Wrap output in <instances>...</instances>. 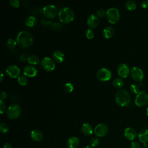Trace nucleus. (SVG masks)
<instances>
[{"mask_svg":"<svg viewBox=\"0 0 148 148\" xmlns=\"http://www.w3.org/2000/svg\"><path fill=\"white\" fill-rule=\"evenodd\" d=\"M17 45L22 48L29 47L33 42V36L32 34L27 31H21L16 38Z\"/></svg>","mask_w":148,"mask_h":148,"instance_id":"obj_1","label":"nucleus"},{"mask_svg":"<svg viewBox=\"0 0 148 148\" xmlns=\"http://www.w3.org/2000/svg\"><path fill=\"white\" fill-rule=\"evenodd\" d=\"M116 103L120 106H128L131 101V97L129 92L125 89H119L115 94Z\"/></svg>","mask_w":148,"mask_h":148,"instance_id":"obj_2","label":"nucleus"},{"mask_svg":"<svg viewBox=\"0 0 148 148\" xmlns=\"http://www.w3.org/2000/svg\"><path fill=\"white\" fill-rule=\"evenodd\" d=\"M58 18L62 23L68 24L71 23L75 17V14L73 10L69 7L62 8L58 13Z\"/></svg>","mask_w":148,"mask_h":148,"instance_id":"obj_3","label":"nucleus"},{"mask_svg":"<svg viewBox=\"0 0 148 148\" xmlns=\"http://www.w3.org/2000/svg\"><path fill=\"white\" fill-rule=\"evenodd\" d=\"M106 17L108 20L111 24L116 23L120 18V13L116 8H110L106 10Z\"/></svg>","mask_w":148,"mask_h":148,"instance_id":"obj_4","label":"nucleus"},{"mask_svg":"<svg viewBox=\"0 0 148 148\" xmlns=\"http://www.w3.org/2000/svg\"><path fill=\"white\" fill-rule=\"evenodd\" d=\"M21 112V109L20 106L16 103H14L11 105L7 110L6 114L8 118L10 119H16L18 118Z\"/></svg>","mask_w":148,"mask_h":148,"instance_id":"obj_5","label":"nucleus"},{"mask_svg":"<svg viewBox=\"0 0 148 148\" xmlns=\"http://www.w3.org/2000/svg\"><path fill=\"white\" fill-rule=\"evenodd\" d=\"M97 78L102 82H106L109 80L112 77V72L111 71L105 68H102L97 72L96 73Z\"/></svg>","mask_w":148,"mask_h":148,"instance_id":"obj_6","label":"nucleus"},{"mask_svg":"<svg viewBox=\"0 0 148 148\" xmlns=\"http://www.w3.org/2000/svg\"><path fill=\"white\" fill-rule=\"evenodd\" d=\"M148 102V94L144 91H140L136 94L135 99V103L139 107L143 106Z\"/></svg>","mask_w":148,"mask_h":148,"instance_id":"obj_7","label":"nucleus"},{"mask_svg":"<svg viewBox=\"0 0 148 148\" xmlns=\"http://www.w3.org/2000/svg\"><path fill=\"white\" fill-rule=\"evenodd\" d=\"M43 14L49 18H54L58 13L57 8L53 5H47L43 8Z\"/></svg>","mask_w":148,"mask_h":148,"instance_id":"obj_8","label":"nucleus"},{"mask_svg":"<svg viewBox=\"0 0 148 148\" xmlns=\"http://www.w3.org/2000/svg\"><path fill=\"white\" fill-rule=\"evenodd\" d=\"M42 67L46 71H52L55 69V61L50 57H46L42 59L40 62Z\"/></svg>","mask_w":148,"mask_h":148,"instance_id":"obj_9","label":"nucleus"},{"mask_svg":"<svg viewBox=\"0 0 148 148\" xmlns=\"http://www.w3.org/2000/svg\"><path fill=\"white\" fill-rule=\"evenodd\" d=\"M95 135L98 137H102L106 135L108 132V127L104 123L97 124L94 129Z\"/></svg>","mask_w":148,"mask_h":148,"instance_id":"obj_10","label":"nucleus"},{"mask_svg":"<svg viewBox=\"0 0 148 148\" xmlns=\"http://www.w3.org/2000/svg\"><path fill=\"white\" fill-rule=\"evenodd\" d=\"M131 75L132 79L136 82H141L144 77L143 71L139 67L134 66L131 69Z\"/></svg>","mask_w":148,"mask_h":148,"instance_id":"obj_11","label":"nucleus"},{"mask_svg":"<svg viewBox=\"0 0 148 148\" xmlns=\"http://www.w3.org/2000/svg\"><path fill=\"white\" fill-rule=\"evenodd\" d=\"M6 73L12 78H17L20 74V69L17 65H10L6 68Z\"/></svg>","mask_w":148,"mask_h":148,"instance_id":"obj_12","label":"nucleus"},{"mask_svg":"<svg viewBox=\"0 0 148 148\" xmlns=\"http://www.w3.org/2000/svg\"><path fill=\"white\" fill-rule=\"evenodd\" d=\"M117 72L119 76L122 78H126L130 75L131 71L129 66L124 63L120 64L117 69Z\"/></svg>","mask_w":148,"mask_h":148,"instance_id":"obj_13","label":"nucleus"},{"mask_svg":"<svg viewBox=\"0 0 148 148\" xmlns=\"http://www.w3.org/2000/svg\"><path fill=\"white\" fill-rule=\"evenodd\" d=\"M23 73L25 76L32 77L37 75L38 70L35 66L31 65H28L24 67L23 69Z\"/></svg>","mask_w":148,"mask_h":148,"instance_id":"obj_14","label":"nucleus"},{"mask_svg":"<svg viewBox=\"0 0 148 148\" xmlns=\"http://www.w3.org/2000/svg\"><path fill=\"white\" fill-rule=\"evenodd\" d=\"M99 18L97 15L92 14L89 16L87 20L88 26L91 28H95L99 24Z\"/></svg>","mask_w":148,"mask_h":148,"instance_id":"obj_15","label":"nucleus"},{"mask_svg":"<svg viewBox=\"0 0 148 148\" xmlns=\"http://www.w3.org/2000/svg\"><path fill=\"white\" fill-rule=\"evenodd\" d=\"M124 135L128 140H133L136 138L137 133L134 128L132 127H127L124 130Z\"/></svg>","mask_w":148,"mask_h":148,"instance_id":"obj_16","label":"nucleus"},{"mask_svg":"<svg viewBox=\"0 0 148 148\" xmlns=\"http://www.w3.org/2000/svg\"><path fill=\"white\" fill-rule=\"evenodd\" d=\"M79 139L75 136L69 138L66 142V145L68 148H77L79 146Z\"/></svg>","mask_w":148,"mask_h":148,"instance_id":"obj_17","label":"nucleus"},{"mask_svg":"<svg viewBox=\"0 0 148 148\" xmlns=\"http://www.w3.org/2000/svg\"><path fill=\"white\" fill-rule=\"evenodd\" d=\"M53 58L55 62L57 63H61L64 60L65 55L64 53L61 50H55L53 53Z\"/></svg>","mask_w":148,"mask_h":148,"instance_id":"obj_18","label":"nucleus"},{"mask_svg":"<svg viewBox=\"0 0 148 148\" xmlns=\"http://www.w3.org/2000/svg\"><path fill=\"white\" fill-rule=\"evenodd\" d=\"M31 138L36 142H40L43 138V134L39 130H34L31 132Z\"/></svg>","mask_w":148,"mask_h":148,"instance_id":"obj_19","label":"nucleus"},{"mask_svg":"<svg viewBox=\"0 0 148 148\" xmlns=\"http://www.w3.org/2000/svg\"><path fill=\"white\" fill-rule=\"evenodd\" d=\"M81 130L83 134H84L86 135H91L94 131L92 126L90 123H86L82 124Z\"/></svg>","mask_w":148,"mask_h":148,"instance_id":"obj_20","label":"nucleus"},{"mask_svg":"<svg viewBox=\"0 0 148 148\" xmlns=\"http://www.w3.org/2000/svg\"><path fill=\"white\" fill-rule=\"evenodd\" d=\"M138 139L143 143H147L148 141V130L146 128L141 130L138 134Z\"/></svg>","mask_w":148,"mask_h":148,"instance_id":"obj_21","label":"nucleus"},{"mask_svg":"<svg viewBox=\"0 0 148 148\" xmlns=\"http://www.w3.org/2000/svg\"><path fill=\"white\" fill-rule=\"evenodd\" d=\"M103 36L106 39H110L114 35V29L111 26L106 27L102 32Z\"/></svg>","mask_w":148,"mask_h":148,"instance_id":"obj_22","label":"nucleus"},{"mask_svg":"<svg viewBox=\"0 0 148 148\" xmlns=\"http://www.w3.org/2000/svg\"><path fill=\"white\" fill-rule=\"evenodd\" d=\"M37 23L36 18L33 16H29L27 17L25 21V24L27 27H34Z\"/></svg>","mask_w":148,"mask_h":148,"instance_id":"obj_23","label":"nucleus"},{"mask_svg":"<svg viewBox=\"0 0 148 148\" xmlns=\"http://www.w3.org/2000/svg\"><path fill=\"white\" fill-rule=\"evenodd\" d=\"M113 86L118 89H121L124 86V81L121 78H116L112 82Z\"/></svg>","mask_w":148,"mask_h":148,"instance_id":"obj_24","label":"nucleus"},{"mask_svg":"<svg viewBox=\"0 0 148 148\" xmlns=\"http://www.w3.org/2000/svg\"><path fill=\"white\" fill-rule=\"evenodd\" d=\"M27 62L31 65H37L40 62V59L35 55H31L28 56Z\"/></svg>","mask_w":148,"mask_h":148,"instance_id":"obj_25","label":"nucleus"},{"mask_svg":"<svg viewBox=\"0 0 148 148\" xmlns=\"http://www.w3.org/2000/svg\"><path fill=\"white\" fill-rule=\"evenodd\" d=\"M125 6L128 10H134L136 8V3L132 0H128L125 2Z\"/></svg>","mask_w":148,"mask_h":148,"instance_id":"obj_26","label":"nucleus"},{"mask_svg":"<svg viewBox=\"0 0 148 148\" xmlns=\"http://www.w3.org/2000/svg\"><path fill=\"white\" fill-rule=\"evenodd\" d=\"M73 88H74L73 84L70 82L66 83L64 86V90L66 93L71 92L73 90Z\"/></svg>","mask_w":148,"mask_h":148,"instance_id":"obj_27","label":"nucleus"},{"mask_svg":"<svg viewBox=\"0 0 148 148\" xmlns=\"http://www.w3.org/2000/svg\"><path fill=\"white\" fill-rule=\"evenodd\" d=\"M18 83L21 86H25L28 83V79L25 75H20L17 77Z\"/></svg>","mask_w":148,"mask_h":148,"instance_id":"obj_28","label":"nucleus"},{"mask_svg":"<svg viewBox=\"0 0 148 148\" xmlns=\"http://www.w3.org/2000/svg\"><path fill=\"white\" fill-rule=\"evenodd\" d=\"M9 130V126L6 123H1L0 124V131L2 134L7 133Z\"/></svg>","mask_w":148,"mask_h":148,"instance_id":"obj_29","label":"nucleus"},{"mask_svg":"<svg viewBox=\"0 0 148 148\" xmlns=\"http://www.w3.org/2000/svg\"><path fill=\"white\" fill-rule=\"evenodd\" d=\"M17 44V43L16 40H15L14 39H12V38H9L6 41V46L10 49H13L15 47Z\"/></svg>","mask_w":148,"mask_h":148,"instance_id":"obj_30","label":"nucleus"},{"mask_svg":"<svg viewBox=\"0 0 148 148\" xmlns=\"http://www.w3.org/2000/svg\"><path fill=\"white\" fill-rule=\"evenodd\" d=\"M99 139L97 136H94L91 138L90 140V145L92 147H95L99 145Z\"/></svg>","mask_w":148,"mask_h":148,"instance_id":"obj_31","label":"nucleus"},{"mask_svg":"<svg viewBox=\"0 0 148 148\" xmlns=\"http://www.w3.org/2000/svg\"><path fill=\"white\" fill-rule=\"evenodd\" d=\"M130 91L132 93H134V94H138L140 92V91H139V86L138 84H131L130 86Z\"/></svg>","mask_w":148,"mask_h":148,"instance_id":"obj_32","label":"nucleus"},{"mask_svg":"<svg viewBox=\"0 0 148 148\" xmlns=\"http://www.w3.org/2000/svg\"><path fill=\"white\" fill-rule=\"evenodd\" d=\"M86 36L87 39H91L94 37V33L92 30L90 28H88L86 31Z\"/></svg>","mask_w":148,"mask_h":148,"instance_id":"obj_33","label":"nucleus"},{"mask_svg":"<svg viewBox=\"0 0 148 148\" xmlns=\"http://www.w3.org/2000/svg\"><path fill=\"white\" fill-rule=\"evenodd\" d=\"M9 4L11 6L14 8H17L20 6V2L18 0H10L9 1Z\"/></svg>","mask_w":148,"mask_h":148,"instance_id":"obj_34","label":"nucleus"},{"mask_svg":"<svg viewBox=\"0 0 148 148\" xmlns=\"http://www.w3.org/2000/svg\"><path fill=\"white\" fill-rule=\"evenodd\" d=\"M6 105L3 102V101L0 100V113L1 114H3L5 111H6Z\"/></svg>","mask_w":148,"mask_h":148,"instance_id":"obj_35","label":"nucleus"},{"mask_svg":"<svg viewBox=\"0 0 148 148\" xmlns=\"http://www.w3.org/2000/svg\"><path fill=\"white\" fill-rule=\"evenodd\" d=\"M106 12L102 9H99L97 12V15L99 17H103L106 15Z\"/></svg>","mask_w":148,"mask_h":148,"instance_id":"obj_36","label":"nucleus"},{"mask_svg":"<svg viewBox=\"0 0 148 148\" xmlns=\"http://www.w3.org/2000/svg\"><path fill=\"white\" fill-rule=\"evenodd\" d=\"M131 146V148H140L141 147L139 143L136 141H132Z\"/></svg>","mask_w":148,"mask_h":148,"instance_id":"obj_37","label":"nucleus"},{"mask_svg":"<svg viewBox=\"0 0 148 148\" xmlns=\"http://www.w3.org/2000/svg\"><path fill=\"white\" fill-rule=\"evenodd\" d=\"M61 25L59 23H54L52 24V29H59L61 28Z\"/></svg>","mask_w":148,"mask_h":148,"instance_id":"obj_38","label":"nucleus"},{"mask_svg":"<svg viewBox=\"0 0 148 148\" xmlns=\"http://www.w3.org/2000/svg\"><path fill=\"white\" fill-rule=\"evenodd\" d=\"M7 97V94L5 91H2L1 93V100L3 101V99H5Z\"/></svg>","mask_w":148,"mask_h":148,"instance_id":"obj_39","label":"nucleus"},{"mask_svg":"<svg viewBox=\"0 0 148 148\" xmlns=\"http://www.w3.org/2000/svg\"><path fill=\"white\" fill-rule=\"evenodd\" d=\"M141 6L143 8H148V1H143L141 3Z\"/></svg>","mask_w":148,"mask_h":148,"instance_id":"obj_40","label":"nucleus"},{"mask_svg":"<svg viewBox=\"0 0 148 148\" xmlns=\"http://www.w3.org/2000/svg\"><path fill=\"white\" fill-rule=\"evenodd\" d=\"M28 57L26 56V55L24 54H22V55L20 56V60H21L22 61H27Z\"/></svg>","mask_w":148,"mask_h":148,"instance_id":"obj_41","label":"nucleus"},{"mask_svg":"<svg viewBox=\"0 0 148 148\" xmlns=\"http://www.w3.org/2000/svg\"><path fill=\"white\" fill-rule=\"evenodd\" d=\"M3 148H12V144L9 142H6L3 145Z\"/></svg>","mask_w":148,"mask_h":148,"instance_id":"obj_42","label":"nucleus"},{"mask_svg":"<svg viewBox=\"0 0 148 148\" xmlns=\"http://www.w3.org/2000/svg\"><path fill=\"white\" fill-rule=\"evenodd\" d=\"M0 75H1V77H0V81L1 82H2V80H3V72H2V71H0Z\"/></svg>","mask_w":148,"mask_h":148,"instance_id":"obj_43","label":"nucleus"},{"mask_svg":"<svg viewBox=\"0 0 148 148\" xmlns=\"http://www.w3.org/2000/svg\"><path fill=\"white\" fill-rule=\"evenodd\" d=\"M147 146H148V145H147V143H143V147L145 148H147Z\"/></svg>","mask_w":148,"mask_h":148,"instance_id":"obj_44","label":"nucleus"},{"mask_svg":"<svg viewBox=\"0 0 148 148\" xmlns=\"http://www.w3.org/2000/svg\"><path fill=\"white\" fill-rule=\"evenodd\" d=\"M83 148H92L91 146H84Z\"/></svg>","mask_w":148,"mask_h":148,"instance_id":"obj_45","label":"nucleus"},{"mask_svg":"<svg viewBox=\"0 0 148 148\" xmlns=\"http://www.w3.org/2000/svg\"><path fill=\"white\" fill-rule=\"evenodd\" d=\"M146 115H147V117H148V106H147V109H146Z\"/></svg>","mask_w":148,"mask_h":148,"instance_id":"obj_46","label":"nucleus"}]
</instances>
